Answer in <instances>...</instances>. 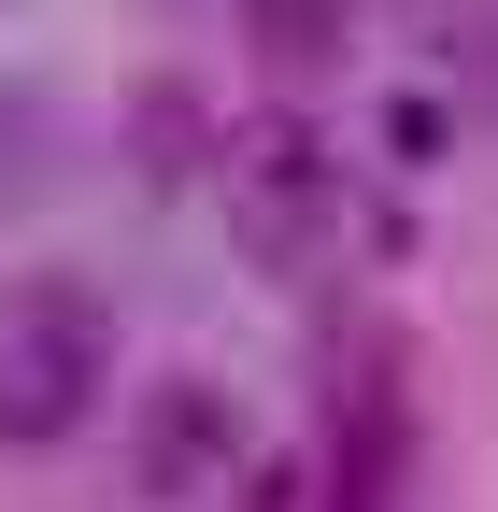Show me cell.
I'll return each instance as SVG.
<instances>
[{
    "label": "cell",
    "instance_id": "3957f363",
    "mask_svg": "<svg viewBox=\"0 0 498 512\" xmlns=\"http://www.w3.org/2000/svg\"><path fill=\"white\" fill-rule=\"evenodd\" d=\"M228 456H242V399H228L214 370H157L143 413H129V470H143V498H200V484H228Z\"/></svg>",
    "mask_w": 498,
    "mask_h": 512
},
{
    "label": "cell",
    "instance_id": "7a4b0ae2",
    "mask_svg": "<svg viewBox=\"0 0 498 512\" xmlns=\"http://www.w3.org/2000/svg\"><path fill=\"white\" fill-rule=\"evenodd\" d=\"M228 242L257 256V271H314V256L342 242V171H328V128L314 114L242 128V157H228Z\"/></svg>",
    "mask_w": 498,
    "mask_h": 512
},
{
    "label": "cell",
    "instance_id": "277c9868",
    "mask_svg": "<svg viewBox=\"0 0 498 512\" xmlns=\"http://www.w3.org/2000/svg\"><path fill=\"white\" fill-rule=\"evenodd\" d=\"M242 43H257L271 72H328L356 43V0H242Z\"/></svg>",
    "mask_w": 498,
    "mask_h": 512
},
{
    "label": "cell",
    "instance_id": "6da1fadb",
    "mask_svg": "<svg viewBox=\"0 0 498 512\" xmlns=\"http://www.w3.org/2000/svg\"><path fill=\"white\" fill-rule=\"evenodd\" d=\"M100 384H114V313L100 285L72 271H29V285H0V441H72L100 413Z\"/></svg>",
    "mask_w": 498,
    "mask_h": 512
},
{
    "label": "cell",
    "instance_id": "5b68a950",
    "mask_svg": "<svg viewBox=\"0 0 498 512\" xmlns=\"http://www.w3.org/2000/svg\"><path fill=\"white\" fill-rule=\"evenodd\" d=\"M129 143H143V171H171V157H200V86H143V114H129Z\"/></svg>",
    "mask_w": 498,
    "mask_h": 512
}]
</instances>
